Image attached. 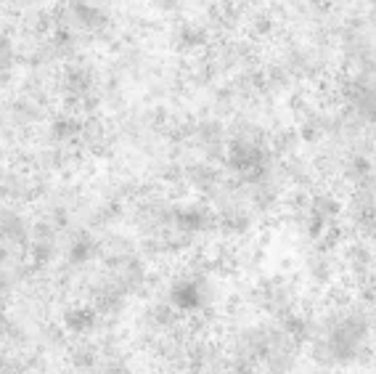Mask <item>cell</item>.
<instances>
[{"mask_svg":"<svg viewBox=\"0 0 376 374\" xmlns=\"http://www.w3.org/2000/svg\"><path fill=\"white\" fill-rule=\"evenodd\" d=\"M247 305L257 314H268L278 321L294 308H300V292L286 279H260L249 287Z\"/></svg>","mask_w":376,"mask_h":374,"instance_id":"1","label":"cell"},{"mask_svg":"<svg viewBox=\"0 0 376 374\" xmlns=\"http://www.w3.org/2000/svg\"><path fill=\"white\" fill-rule=\"evenodd\" d=\"M59 327L69 340H85L101 330V318L88 303H66V308H61Z\"/></svg>","mask_w":376,"mask_h":374,"instance_id":"2","label":"cell"}]
</instances>
